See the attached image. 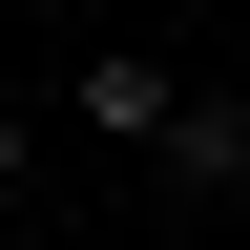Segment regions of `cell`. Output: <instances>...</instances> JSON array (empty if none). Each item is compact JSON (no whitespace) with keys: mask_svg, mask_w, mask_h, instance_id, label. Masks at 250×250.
Masks as SVG:
<instances>
[{"mask_svg":"<svg viewBox=\"0 0 250 250\" xmlns=\"http://www.w3.org/2000/svg\"><path fill=\"white\" fill-rule=\"evenodd\" d=\"M0 188H21V104H0Z\"/></svg>","mask_w":250,"mask_h":250,"instance_id":"obj_3","label":"cell"},{"mask_svg":"<svg viewBox=\"0 0 250 250\" xmlns=\"http://www.w3.org/2000/svg\"><path fill=\"white\" fill-rule=\"evenodd\" d=\"M0 83H21V21H0Z\"/></svg>","mask_w":250,"mask_h":250,"instance_id":"obj_4","label":"cell"},{"mask_svg":"<svg viewBox=\"0 0 250 250\" xmlns=\"http://www.w3.org/2000/svg\"><path fill=\"white\" fill-rule=\"evenodd\" d=\"M188 104V83H167V62H146V42H104V62H83V125H125V146H146V125H167Z\"/></svg>","mask_w":250,"mask_h":250,"instance_id":"obj_1","label":"cell"},{"mask_svg":"<svg viewBox=\"0 0 250 250\" xmlns=\"http://www.w3.org/2000/svg\"><path fill=\"white\" fill-rule=\"evenodd\" d=\"M146 146H167L188 188H250V104H167V125H146Z\"/></svg>","mask_w":250,"mask_h":250,"instance_id":"obj_2","label":"cell"}]
</instances>
